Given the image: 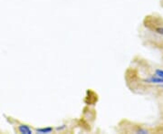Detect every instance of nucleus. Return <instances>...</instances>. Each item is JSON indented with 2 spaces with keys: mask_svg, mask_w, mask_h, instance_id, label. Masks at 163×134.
<instances>
[{
  "mask_svg": "<svg viewBox=\"0 0 163 134\" xmlns=\"http://www.w3.org/2000/svg\"><path fill=\"white\" fill-rule=\"evenodd\" d=\"M146 82L149 83H159V84L161 83V84H162L163 79H161V77H159V76H157V75H155V76H152V77H150L149 79H147Z\"/></svg>",
  "mask_w": 163,
  "mask_h": 134,
  "instance_id": "obj_1",
  "label": "nucleus"
},
{
  "mask_svg": "<svg viewBox=\"0 0 163 134\" xmlns=\"http://www.w3.org/2000/svg\"><path fill=\"white\" fill-rule=\"evenodd\" d=\"M162 87H163V85H162Z\"/></svg>",
  "mask_w": 163,
  "mask_h": 134,
  "instance_id": "obj_6",
  "label": "nucleus"
},
{
  "mask_svg": "<svg viewBox=\"0 0 163 134\" xmlns=\"http://www.w3.org/2000/svg\"><path fill=\"white\" fill-rule=\"evenodd\" d=\"M137 133L146 134V133H148V131H146V130H139V131L137 132Z\"/></svg>",
  "mask_w": 163,
  "mask_h": 134,
  "instance_id": "obj_5",
  "label": "nucleus"
},
{
  "mask_svg": "<svg viewBox=\"0 0 163 134\" xmlns=\"http://www.w3.org/2000/svg\"><path fill=\"white\" fill-rule=\"evenodd\" d=\"M156 75L157 76H159V77H161V79H163V70H160V69H158V70H156Z\"/></svg>",
  "mask_w": 163,
  "mask_h": 134,
  "instance_id": "obj_4",
  "label": "nucleus"
},
{
  "mask_svg": "<svg viewBox=\"0 0 163 134\" xmlns=\"http://www.w3.org/2000/svg\"><path fill=\"white\" fill-rule=\"evenodd\" d=\"M36 132H37L38 133L41 134H48L51 133V132H53V129H52V128H43V129H38V130H36Z\"/></svg>",
  "mask_w": 163,
  "mask_h": 134,
  "instance_id": "obj_3",
  "label": "nucleus"
},
{
  "mask_svg": "<svg viewBox=\"0 0 163 134\" xmlns=\"http://www.w3.org/2000/svg\"><path fill=\"white\" fill-rule=\"evenodd\" d=\"M162 35H163V34H162Z\"/></svg>",
  "mask_w": 163,
  "mask_h": 134,
  "instance_id": "obj_7",
  "label": "nucleus"
},
{
  "mask_svg": "<svg viewBox=\"0 0 163 134\" xmlns=\"http://www.w3.org/2000/svg\"><path fill=\"white\" fill-rule=\"evenodd\" d=\"M18 131H19V132H20V133H23V134H31L32 133L31 129H30L28 126H26V125H20V126L18 127Z\"/></svg>",
  "mask_w": 163,
  "mask_h": 134,
  "instance_id": "obj_2",
  "label": "nucleus"
}]
</instances>
